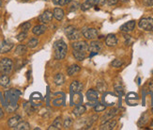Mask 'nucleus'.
<instances>
[{"instance_id":"obj_43","label":"nucleus","mask_w":153,"mask_h":130,"mask_svg":"<svg viewBox=\"0 0 153 130\" xmlns=\"http://www.w3.org/2000/svg\"><path fill=\"white\" fill-rule=\"evenodd\" d=\"M119 0H106V4H108L109 6H113V5H116Z\"/></svg>"},{"instance_id":"obj_45","label":"nucleus","mask_w":153,"mask_h":130,"mask_svg":"<svg viewBox=\"0 0 153 130\" xmlns=\"http://www.w3.org/2000/svg\"><path fill=\"white\" fill-rule=\"evenodd\" d=\"M59 1H60V0H53V3H54L55 5H58Z\"/></svg>"},{"instance_id":"obj_29","label":"nucleus","mask_w":153,"mask_h":130,"mask_svg":"<svg viewBox=\"0 0 153 130\" xmlns=\"http://www.w3.org/2000/svg\"><path fill=\"white\" fill-rule=\"evenodd\" d=\"M6 110L7 112H9V113H12V112H14L16 109L18 108V105L17 103H8V104H6Z\"/></svg>"},{"instance_id":"obj_25","label":"nucleus","mask_w":153,"mask_h":130,"mask_svg":"<svg viewBox=\"0 0 153 130\" xmlns=\"http://www.w3.org/2000/svg\"><path fill=\"white\" fill-rule=\"evenodd\" d=\"M26 52H27V45L25 44H19L15 49V54L18 56H23Z\"/></svg>"},{"instance_id":"obj_14","label":"nucleus","mask_w":153,"mask_h":130,"mask_svg":"<svg viewBox=\"0 0 153 130\" xmlns=\"http://www.w3.org/2000/svg\"><path fill=\"white\" fill-rule=\"evenodd\" d=\"M117 124V122L116 120H108V121H105L102 122V125H101V127H100V129L101 130H113L116 125Z\"/></svg>"},{"instance_id":"obj_23","label":"nucleus","mask_w":153,"mask_h":130,"mask_svg":"<svg viewBox=\"0 0 153 130\" xmlns=\"http://www.w3.org/2000/svg\"><path fill=\"white\" fill-rule=\"evenodd\" d=\"M86 110V108L85 106H82V105H78L77 107H74V109L72 110V113H74V116L76 117H80V116H82Z\"/></svg>"},{"instance_id":"obj_34","label":"nucleus","mask_w":153,"mask_h":130,"mask_svg":"<svg viewBox=\"0 0 153 130\" xmlns=\"http://www.w3.org/2000/svg\"><path fill=\"white\" fill-rule=\"evenodd\" d=\"M30 29H31L30 22H25L20 26V29H21L22 31H25V32H27Z\"/></svg>"},{"instance_id":"obj_18","label":"nucleus","mask_w":153,"mask_h":130,"mask_svg":"<svg viewBox=\"0 0 153 130\" xmlns=\"http://www.w3.org/2000/svg\"><path fill=\"white\" fill-rule=\"evenodd\" d=\"M86 98H88V101H97L99 99V92L96 90H93V89H90L88 92H86Z\"/></svg>"},{"instance_id":"obj_28","label":"nucleus","mask_w":153,"mask_h":130,"mask_svg":"<svg viewBox=\"0 0 153 130\" xmlns=\"http://www.w3.org/2000/svg\"><path fill=\"white\" fill-rule=\"evenodd\" d=\"M10 79L7 74H2V76L0 77V86L7 87L10 85Z\"/></svg>"},{"instance_id":"obj_17","label":"nucleus","mask_w":153,"mask_h":130,"mask_svg":"<svg viewBox=\"0 0 153 130\" xmlns=\"http://www.w3.org/2000/svg\"><path fill=\"white\" fill-rule=\"evenodd\" d=\"M117 114V108H112L110 109L109 111L105 112V114L102 117V122H105V121H108V120H111L115 117V116Z\"/></svg>"},{"instance_id":"obj_1","label":"nucleus","mask_w":153,"mask_h":130,"mask_svg":"<svg viewBox=\"0 0 153 130\" xmlns=\"http://www.w3.org/2000/svg\"><path fill=\"white\" fill-rule=\"evenodd\" d=\"M55 49V58L57 60H62L68 52V45L63 40H58L54 44Z\"/></svg>"},{"instance_id":"obj_30","label":"nucleus","mask_w":153,"mask_h":130,"mask_svg":"<svg viewBox=\"0 0 153 130\" xmlns=\"http://www.w3.org/2000/svg\"><path fill=\"white\" fill-rule=\"evenodd\" d=\"M23 106H24V109L25 110V112L28 115H31L33 112L35 111V108L33 107V105H31L29 102H25V103H24Z\"/></svg>"},{"instance_id":"obj_35","label":"nucleus","mask_w":153,"mask_h":130,"mask_svg":"<svg viewBox=\"0 0 153 130\" xmlns=\"http://www.w3.org/2000/svg\"><path fill=\"white\" fill-rule=\"evenodd\" d=\"M148 119H149L148 114H147V113H144L143 116L141 117V119H140V121L138 122V125H139V126H142V125H146V124L148 122Z\"/></svg>"},{"instance_id":"obj_48","label":"nucleus","mask_w":153,"mask_h":130,"mask_svg":"<svg viewBox=\"0 0 153 130\" xmlns=\"http://www.w3.org/2000/svg\"><path fill=\"white\" fill-rule=\"evenodd\" d=\"M150 125H151V126H152V127H153V121H152V122H151V124H150Z\"/></svg>"},{"instance_id":"obj_24","label":"nucleus","mask_w":153,"mask_h":130,"mask_svg":"<svg viewBox=\"0 0 153 130\" xmlns=\"http://www.w3.org/2000/svg\"><path fill=\"white\" fill-rule=\"evenodd\" d=\"M66 81V78L63 74H56L54 77V82L56 86H62Z\"/></svg>"},{"instance_id":"obj_7","label":"nucleus","mask_w":153,"mask_h":130,"mask_svg":"<svg viewBox=\"0 0 153 130\" xmlns=\"http://www.w3.org/2000/svg\"><path fill=\"white\" fill-rule=\"evenodd\" d=\"M102 46L101 43L98 42V41H92L88 44V49L90 52V58L94 56V55H97L102 50Z\"/></svg>"},{"instance_id":"obj_27","label":"nucleus","mask_w":153,"mask_h":130,"mask_svg":"<svg viewBox=\"0 0 153 130\" xmlns=\"http://www.w3.org/2000/svg\"><path fill=\"white\" fill-rule=\"evenodd\" d=\"M13 129H16V130H28V129H30V126H29V124L27 122L21 121Z\"/></svg>"},{"instance_id":"obj_5","label":"nucleus","mask_w":153,"mask_h":130,"mask_svg":"<svg viewBox=\"0 0 153 130\" xmlns=\"http://www.w3.org/2000/svg\"><path fill=\"white\" fill-rule=\"evenodd\" d=\"M138 26L145 31H153V18H142L138 23Z\"/></svg>"},{"instance_id":"obj_16","label":"nucleus","mask_w":153,"mask_h":130,"mask_svg":"<svg viewBox=\"0 0 153 130\" xmlns=\"http://www.w3.org/2000/svg\"><path fill=\"white\" fill-rule=\"evenodd\" d=\"M46 29H47V26H46L44 24L37 25V26H35L34 27H33L32 32L36 36H41V35H42V34L46 31Z\"/></svg>"},{"instance_id":"obj_15","label":"nucleus","mask_w":153,"mask_h":130,"mask_svg":"<svg viewBox=\"0 0 153 130\" xmlns=\"http://www.w3.org/2000/svg\"><path fill=\"white\" fill-rule=\"evenodd\" d=\"M117 42H118L117 38L115 34H109V35H107L105 38V44L108 47L116 46L117 44Z\"/></svg>"},{"instance_id":"obj_21","label":"nucleus","mask_w":153,"mask_h":130,"mask_svg":"<svg viewBox=\"0 0 153 130\" xmlns=\"http://www.w3.org/2000/svg\"><path fill=\"white\" fill-rule=\"evenodd\" d=\"M62 127V120L60 117L56 118L54 122L48 127V130H59Z\"/></svg>"},{"instance_id":"obj_22","label":"nucleus","mask_w":153,"mask_h":130,"mask_svg":"<svg viewBox=\"0 0 153 130\" xmlns=\"http://www.w3.org/2000/svg\"><path fill=\"white\" fill-rule=\"evenodd\" d=\"M72 55H74V57L76 60L78 61H83L85 57H86V54H85V51H79V50H74L72 51Z\"/></svg>"},{"instance_id":"obj_36","label":"nucleus","mask_w":153,"mask_h":130,"mask_svg":"<svg viewBox=\"0 0 153 130\" xmlns=\"http://www.w3.org/2000/svg\"><path fill=\"white\" fill-rule=\"evenodd\" d=\"M72 124H74V120H72L71 118H67V119H65V121H64L63 126L66 129H69V128H71L72 126Z\"/></svg>"},{"instance_id":"obj_6","label":"nucleus","mask_w":153,"mask_h":130,"mask_svg":"<svg viewBox=\"0 0 153 130\" xmlns=\"http://www.w3.org/2000/svg\"><path fill=\"white\" fill-rule=\"evenodd\" d=\"M82 35L86 39V40H95L98 35L99 32L96 29H93V27H83V29L81 30Z\"/></svg>"},{"instance_id":"obj_46","label":"nucleus","mask_w":153,"mask_h":130,"mask_svg":"<svg viewBox=\"0 0 153 130\" xmlns=\"http://www.w3.org/2000/svg\"><path fill=\"white\" fill-rule=\"evenodd\" d=\"M149 88H150V90H152V91H153V81H151V82H150Z\"/></svg>"},{"instance_id":"obj_33","label":"nucleus","mask_w":153,"mask_h":130,"mask_svg":"<svg viewBox=\"0 0 153 130\" xmlns=\"http://www.w3.org/2000/svg\"><path fill=\"white\" fill-rule=\"evenodd\" d=\"M80 8V4L78 3V2H74V0L71 2V5H70V7H69V11L71 12V11H77L78 9Z\"/></svg>"},{"instance_id":"obj_2","label":"nucleus","mask_w":153,"mask_h":130,"mask_svg":"<svg viewBox=\"0 0 153 130\" xmlns=\"http://www.w3.org/2000/svg\"><path fill=\"white\" fill-rule=\"evenodd\" d=\"M64 33H65V35L67 36V38L70 41H71V42L80 40V38H81V36H82V32L72 26H69L66 27V29H64Z\"/></svg>"},{"instance_id":"obj_12","label":"nucleus","mask_w":153,"mask_h":130,"mask_svg":"<svg viewBox=\"0 0 153 130\" xmlns=\"http://www.w3.org/2000/svg\"><path fill=\"white\" fill-rule=\"evenodd\" d=\"M99 2H100V0H86V1H85L81 6H80V8H81V10L83 11H86L89 9L93 8V7L99 5Z\"/></svg>"},{"instance_id":"obj_37","label":"nucleus","mask_w":153,"mask_h":130,"mask_svg":"<svg viewBox=\"0 0 153 130\" xmlns=\"http://www.w3.org/2000/svg\"><path fill=\"white\" fill-rule=\"evenodd\" d=\"M122 64H123V61L121 60V59H114L111 62V65L113 66V67H115V68H119V67H121L122 66Z\"/></svg>"},{"instance_id":"obj_9","label":"nucleus","mask_w":153,"mask_h":130,"mask_svg":"<svg viewBox=\"0 0 153 130\" xmlns=\"http://www.w3.org/2000/svg\"><path fill=\"white\" fill-rule=\"evenodd\" d=\"M54 18V14H53V12L51 11H45L42 12V14H41L39 17H38V20L39 22H41L42 24H48L52 21V19Z\"/></svg>"},{"instance_id":"obj_32","label":"nucleus","mask_w":153,"mask_h":130,"mask_svg":"<svg viewBox=\"0 0 153 130\" xmlns=\"http://www.w3.org/2000/svg\"><path fill=\"white\" fill-rule=\"evenodd\" d=\"M97 89L100 92H104L106 90H107V85H106V83L104 81H99L97 83Z\"/></svg>"},{"instance_id":"obj_10","label":"nucleus","mask_w":153,"mask_h":130,"mask_svg":"<svg viewBox=\"0 0 153 130\" xmlns=\"http://www.w3.org/2000/svg\"><path fill=\"white\" fill-rule=\"evenodd\" d=\"M14 46V44L12 42H10L8 40H4L0 44V54H6L9 53Z\"/></svg>"},{"instance_id":"obj_38","label":"nucleus","mask_w":153,"mask_h":130,"mask_svg":"<svg viewBox=\"0 0 153 130\" xmlns=\"http://www.w3.org/2000/svg\"><path fill=\"white\" fill-rule=\"evenodd\" d=\"M26 37H27V32L22 31L21 33H19L16 36V39H17L18 42H23V41H25L26 39Z\"/></svg>"},{"instance_id":"obj_3","label":"nucleus","mask_w":153,"mask_h":130,"mask_svg":"<svg viewBox=\"0 0 153 130\" xmlns=\"http://www.w3.org/2000/svg\"><path fill=\"white\" fill-rule=\"evenodd\" d=\"M13 69V61L9 58H4L0 60V73L2 74H10Z\"/></svg>"},{"instance_id":"obj_31","label":"nucleus","mask_w":153,"mask_h":130,"mask_svg":"<svg viewBox=\"0 0 153 130\" xmlns=\"http://www.w3.org/2000/svg\"><path fill=\"white\" fill-rule=\"evenodd\" d=\"M39 44V40L37 38H32L28 41L27 43V47H29V48H36V47L38 46Z\"/></svg>"},{"instance_id":"obj_42","label":"nucleus","mask_w":153,"mask_h":130,"mask_svg":"<svg viewBox=\"0 0 153 130\" xmlns=\"http://www.w3.org/2000/svg\"><path fill=\"white\" fill-rule=\"evenodd\" d=\"M62 104H63V99H61V98H58L57 100L54 101V105L55 106H61Z\"/></svg>"},{"instance_id":"obj_40","label":"nucleus","mask_w":153,"mask_h":130,"mask_svg":"<svg viewBox=\"0 0 153 130\" xmlns=\"http://www.w3.org/2000/svg\"><path fill=\"white\" fill-rule=\"evenodd\" d=\"M143 3L147 7H152L153 6V0H143Z\"/></svg>"},{"instance_id":"obj_20","label":"nucleus","mask_w":153,"mask_h":130,"mask_svg":"<svg viewBox=\"0 0 153 130\" xmlns=\"http://www.w3.org/2000/svg\"><path fill=\"white\" fill-rule=\"evenodd\" d=\"M80 71H81V67H80L78 64H72L68 68L67 74L70 77H72V76H76Z\"/></svg>"},{"instance_id":"obj_19","label":"nucleus","mask_w":153,"mask_h":130,"mask_svg":"<svg viewBox=\"0 0 153 130\" xmlns=\"http://www.w3.org/2000/svg\"><path fill=\"white\" fill-rule=\"evenodd\" d=\"M21 121H22L21 116H20V115H15V116H13V117H11V118L9 119V121H8V125L10 128H14Z\"/></svg>"},{"instance_id":"obj_11","label":"nucleus","mask_w":153,"mask_h":130,"mask_svg":"<svg viewBox=\"0 0 153 130\" xmlns=\"http://www.w3.org/2000/svg\"><path fill=\"white\" fill-rule=\"evenodd\" d=\"M83 88H84V85L82 84V82H80L78 80H74V81H72L70 85V92L71 94L78 93V92L80 93L83 91Z\"/></svg>"},{"instance_id":"obj_49","label":"nucleus","mask_w":153,"mask_h":130,"mask_svg":"<svg viewBox=\"0 0 153 130\" xmlns=\"http://www.w3.org/2000/svg\"><path fill=\"white\" fill-rule=\"evenodd\" d=\"M0 6H2V1L0 0Z\"/></svg>"},{"instance_id":"obj_47","label":"nucleus","mask_w":153,"mask_h":130,"mask_svg":"<svg viewBox=\"0 0 153 130\" xmlns=\"http://www.w3.org/2000/svg\"><path fill=\"white\" fill-rule=\"evenodd\" d=\"M21 1H24V2H27V1H30V0H21Z\"/></svg>"},{"instance_id":"obj_8","label":"nucleus","mask_w":153,"mask_h":130,"mask_svg":"<svg viewBox=\"0 0 153 130\" xmlns=\"http://www.w3.org/2000/svg\"><path fill=\"white\" fill-rule=\"evenodd\" d=\"M71 47L74 50H79V51H88V44L85 41H74L71 44Z\"/></svg>"},{"instance_id":"obj_26","label":"nucleus","mask_w":153,"mask_h":130,"mask_svg":"<svg viewBox=\"0 0 153 130\" xmlns=\"http://www.w3.org/2000/svg\"><path fill=\"white\" fill-rule=\"evenodd\" d=\"M53 14H54V17L57 20V21H61L64 17V11L63 10L59 9V8H56L54 10V12H53Z\"/></svg>"},{"instance_id":"obj_4","label":"nucleus","mask_w":153,"mask_h":130,"mask_svg":"<svg viewBox=\"0 0 153 130\" xmlns=\"http://www.w3.org/2000/svg\"><path fill=\"white\" fill-rule=\"evenodd\" d=\"M20 94H21V92H20L18 90H16V89H12V90L7 91L5 92L6 104H8V103H17ZM6 104H5V106H6Z\"/></svg>"},{"instance_id":"obj_13","label":"nucleus","mask_w":153,"mask_h":130,"mask_svg":"<svg viewBox=\"0 0 153 130\" xmlns=\"http://www.w3.org/2000/svg\"><path fill=\"white\" fill-rule=\"evenodd\" d=\"M134 27H135V21H129L127 23H125L123 24L121 26H120V31L121 32H124V33H129V32H131L132 30L134 29Z\"/></svg>"},{"instance_id":"obj_50","label":"nucleus","mask_w":153,"mask_h":130,"mask_svg":"<svg viewBox=\"0 0 153 130\" xmlns=\"http://www.w3.org/2000/svg\"><path fill=\"white\" fill-rule=\"evenodd\" d=\"M151 113L153 114V107H152V109H151Z\"/></svg>"},{"instance_id":"obj_44","label":"nucleus","mask_w":153,"mask_h":130,"mask_svg":"<svg viewBox=\"0 0 153 130\" xmlns=\"http://www.w3.org/2000/svg\"><path fill=\"white\" fill-rule=\"evenodd\" d=\"M3 116H4V112H3V110H2V108L0 107V119L3 118Z\"/></svg>"},{"instance_id":"obj_39","label":"nucleus","mask_w":153,"mask_h":130,"mask_svg":"<svg viewBox=\"0 0 153 130\" xmlns=\"http://www.w3.org/2000/svg\"><path fill=\"white\" fill-rule=\"evenodd\" d=\"M105 109H106V107L104 105H102V104H97L94 107V111L95 112H102V111H104Z\"/></svg>"},{"instance_id":"obj_41","label":"nucleus","mask_w":153,"mask_h":130,"mask_svg":"<svg viewBox=\"0 0 153 130\" xmlns=\"http://www.w3.org/2000/svg\"><path fill=\"white\" fill-rule=\"evenodd\" d=\"M71 1H72V0H60V1H59V4H58V5H60V6H65V5L70 4Z\"/></svg>"}]
</instances>
